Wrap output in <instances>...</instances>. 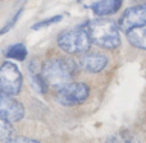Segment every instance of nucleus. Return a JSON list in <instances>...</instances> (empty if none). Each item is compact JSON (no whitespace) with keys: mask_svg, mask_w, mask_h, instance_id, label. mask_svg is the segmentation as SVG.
Masks as SVG:
<instances>
[{"mask_svg":"<svg viewBox=\"0 0 146 143\" xmlns=\"http://www.w3.org/2000/svg\"><path fill=\"white\" fill-rule=\"evenodd\" d=\"M86 32L91 43L108 50L117 49L121 45L119 28L115 22L110 19H94L86 24Z\"/></svg>","mask_w":146,"mask_h":143,"instance_id":"f257e3e1","label":"nucleus"},{"mask_svg":"<svg viewBox=\"0 0 146 143\" xmlns=\"http://www.w3.org/2000/svg\"><path fill=\"white\" fill-rule=\"evenodd\" d=\"M77 71V65L72 59L55 58L46 60L41 67V77L44 78L46 84L53 87H62V86L71 83Z\"/></svg>","mask_w":146,"mask_h":143,"instance_id":"f03ea898","label":"nucleus"},{"mask_svg":"<svg viewBox=\"0 0 146 143\" xmlns=\"http://www.w3.org/2000/svg\"><path fill=\"white\" fill-rule=\"evenodd\" d=\"M58 45L67 54H82L87 53L91 41L85 30H71L59 35Z\"/></svg>","mask_w":146,"mask_h":143,"instance_id":"7ed1b4c3","label":"nucleus"},{"mask_svg":"<svg viewBox=\"0 0 146 143\" xmlns=\"http://www.w3.org/2000/svg\"><path fill=\"white\" fill-rule=\"evenodd\" d=\"M90 95V87L82 82H71L59 87L55 100L63 106H76L82 103Z\"/></svg>","mask_w":146,"mask_h":143,"instance_id":"20e7f679","label":"nucleus"},{"mask_svg":"<svg viewBox=\"0 0 146 143\" xmlns=\"http://www.w3.org/2000/svg\"><path fill=\"white\" fill-rule=\"evenodd\" d=\"M22 88V74L14 63L7 61L0 67V93L15 96Z\"/></svg>","mask_w":146,"mask_h":143,"instance_id":"39448f33","label":"nucleus"},{"mask_svg":"<svg viewBox=\"0 0 146 143\" xmlns=\"http://www.w3.org/2000/svg\"><path fill=\"white\" fill-rule=\"evenodd\" d=\"M146 23V4H140L131 7L122 14L118 20L119 31L128 32L132 28L140 27Z\"/></svg>","mask_w":146,"mask_h":143,"instance_id":"423d86ee","label":"nucleus"},{"mask_svg":"<svg viewBox=\"0 0 146 143\" xmlns=\"http://www.w3.org/2000/svg\"><path fill=\"white\" fill-rule=\"evenodd\" d=\"M25 116V107L12 96L0 93V118L9 123H15Z\"/></svg>","mask_w":146,"mask_h":143,"instance_id":"0eeeda50","label":"nucleus"},{"mask_svg":"<svg viewBox=\"0 0 146 143\" xmlns=\"http://www.w3.org/2000/svg\"><path fill=\"white\" fill-rule=\"evenodd\" d=\"M78 64L88 73H99L108 65V58L100 53H86L78 59Z\"/></svg>","mask_w":146,"mask_h":143,"instance_id":"6e6552de","label":"nucleus"},{"mask_svg":"<svg viewBox=\"0 0 146 143\" xmlns=\"http://www.w3.org/2000/svg\"><path fill=\"white\" fill-rule=\"evenodd\" d=\"M123 0H99L98 3L91 5V9L94 10L96 15H109L117 13L122 7Z\"/></svg>","mask_w":146,"mask_h":143,"instance_id":"1a4fd4ad","label":"nucleus"},{"mask_svg":"<svg viewBox=\"0 0 146 143\" xmlns=\"http://www.w3.org/2000/svg\"><path fill=\"white\" fill-rule=\"evenodd\" d=\"M127 40L133 47L146 50V23L128 31L127 32Z\"/></svg>","mask_w":146,"mask_h":143,"instance_id":"9d476101","label":"nucleus"},{"mask_svg":"<svg viewBox=\"0 0 146 143\" xmlns=\"http://www.w3.org/2000/svg\"><path fill=\"white\" fill-rule=\"evenodd\" d=\"M5 56L9 59H14V60H25L27 56V49L23 43H15V45L10 46L5 53Z\"/></svg>","mask_w":146,"mask_h":143,"instance_id":"9b49d317","label":"nucleus"},{"mask_svg":"<svg viewBox=\"0 0 146 143\" xmlns=\"http://www.w3.org/2000/svg\"><path fill=\"white\" fill-rule=\"evenodd\" d=\"M106 143H140V141L129 132H118L109 137Z\"/></svg>","mask_w":146,"mask_h":143,"instance_id":"f8f14e48","label":"nucleus"},{"mask_svg":"<svg viewBox=\"0 0 146 143\" xmlns=\"http://www.w3.org/2000/svg\"><path fill=\"white\" fill-rule=\"evenodd\" d=\"M31 74H32V84L33 88H35L37 92L40 93H45L46 92V88H48V84L45 83L44 78L41 77V73H37V71H32L31 69Z\"/></svg>","mask_w":146,"mask_h":143,"instance_id":"ddd939ff","label":"nucleus"},{"mask_svg":"<svg viewBox=\"0 0 146 143\" xmlns=\"http://www.w3.org/2000/svg\"><path fill=\"white\" fill-rule=\"evenodd\" d=\"M13 128L10 125L9 121L4 120V119L0 118V141H5L12 136Z\"/></svg>","mask_w":146,"mask_h":143,"instance_id":"4468645a","label":"nucleus"},{"mask_svg":"<svg viewBox=\"0 0 146 143\" xmlns=\"http://www.w3.org/2000/svg\"><path fill=\"white\" fill-rule=\"evenodd\" d=\"M62 15H55V17H51V18H48V19H44V20H40V22L35 23L32 26V30H41L44 27H48L50 24H54V23H58L59 20H62Z\"/></svg>","mask_w":146,"mask_h":143,"instance_id":"2eb2a0df","label":"nucleus"},{"mask_svg":"<svg viewBox=\"0 0 146 143\" xmlns=\"http://www.w3.org/2000/svg\"><path fill=\"white\" fill-rule=\"evenodd\" d=\"M21 14H22V9H19V10H18V12H17V14H15V15H14V17H13V18H12V19H10V20H9V22H8V23H7V24H5V26H4V27H3V28H1V30H0V35H4V33H7V32H8V31H9V30H10V28H12V27H13V26H14V24H15V23H17L18 18H19V17H21Z\"/></svg>","mask_w":146,"mask_h":143,"instance_id":"dca6fc26","label":"nucleus"},{"mask_svg":"<svg viewBox=\"0 0 146 143\" xmlns=\"http://www.w3.org/2000/svg\"><path fill=\"white\" fill-rule=\"evenodd\" d=\"M5 143H40V142L27 138V137H9L8 139H5Z\"/></svg>","mask_w":146,"mask_h":143,"instance_id":"f3484780","label":"nucleus"}]
</instances>
